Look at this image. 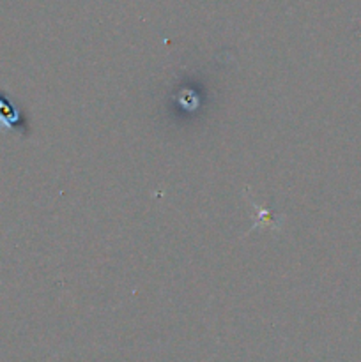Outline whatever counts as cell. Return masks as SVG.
Listing matches in <instances>:
<instances>
[{"mask_svg":"<svg viewBox=\"0 0 361 362\" xmlns=\"http://www.w3.org/2000/svg\"><path fill=\"white\" fill-rule=\"evenodd\" d=\"M0 129L14 131L20 134L27 133V120L23 112L4 90H0Z\"/></svg>","mask_w":361,"mask_h":362,"instance_id":"1","label":"cell"}]
</instances>
